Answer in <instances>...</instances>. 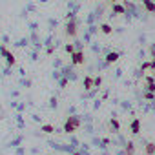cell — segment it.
Listing matches in <instances>:
<instances>
[{"mask_svg": "<svg viewBox=\"0 0 155 155\" xmlns=\"http://www.w3.org/2000/svg\"><path fill=\"white\" fill-rule=\"evenodd\" d=\"M79 126H81V119L79 117H68V120L64 122V131L66 133H73V131H77Z\"/></svg>", "mask_w": 155, "mask_h": 155, "instance_id": "6da1fadb", "label": "cell"}, {"mask_svg": "<svg viewBox=\"0 0 155 155\" xmlns=\"http://www.w3.org/2000/svg\"><path fill=\"white\" fill-rule=\"evenodd\" d=\"M66 35H68V37H77V20H75V18H68Z\"/></svg>", "mask_w": 155, "mask_h": 155, "instance_id": "7a4b0ae2", "label": "cell"}, {"mask_svg": "<svg viewBox=\"0 0 155 155\" xmlns=\"http://www.w3.org/2000/svg\"><path fill=\"white\" fill-rule=\"evenodd\" d=\"M71 64H75V66L84 64V53H82V49H77L75 53H71Z\"/></svg>", "mask_w": 155, "mask_h": 155, "instance_id": "3957f363", "label": "cell"}, {"mask_svg": "<svg viewBox=\"0 0 155 155\" xmlns=\"http://www.w3.org/2000/svg\"><path fill=\"white\" fill-rule=\"evenodd\" d=\"M0 53H2V57L6 58L8 66H13V64H15V55H13V53H9L6 46H0Z\"/></svg>", "mask_w": 155, "mask_h": 155, "instance_id": "277c9868", "label": "cell"}, {"mask_svg": "<svg viewBox=\"0 0 155 155\" xmlns=\"http://www.w3.org/2000/svg\"><path fill=\"white\" fill-rule=\"evenodd\" d=\"M111 11H113V15H126V6L115 2V4L111 6Z\"/></svg>", "mask_w": 155, "mask_h": 155, "instance_id": "5b68a950", "label": "cell"}, {"mask_svg": "<svg viewBox=\"0 0 155 155\" xmlns=\"http://www.w3.org/2000/svg\"><path fill=\"white\" fill-rule=\"evenodd\" d=\"M119 57H120L119 51H111V53H108V55H106V64H113V62H117Z\"/></svg>", "mask_w": 155, "mask_h": 155, "instance_id": "8992f818", "label": "cell"}, {"mask_svg": "<svg viewBox=\"0 0 155 155\" xmlns=\"http://www.w3.org/2000/svg\"><path fill=\"white\" fill-rule=\"evenodd\" d=\"M131 133L133 135L140 133V119H133V122H131Z\"/></svg>", "mask_w": 155, "mask_h": 155, "instance_id": "52a82bcc", "label": "cell"}, {"mask_svg": "<svg viewBox=\"0 0 155 155\" xmlns=\"http://www.w3.org/2000/svg\"><path fill=\"white\" fill-rule=\"evenodd\" d=\"M142 4H144V9L146 11L155 13V2H153V0H142Z\"/></svg>", "mask_w": 155, "mask_h": 155, "instance_id": "ba28073f", "label": "cell"}, {"mask_svg": "<svg viewBox=\"0 0 155 155\" xmlns=\"http://www.w3.org/2000/svg\"><path fill=\"white\" fill-rule=\"evenodd\" d=\"M144 151H146V155H155V142H148Z\"/></svg>", "mask_w": 155, "mask_h": 155, "instance_id": "9c48e42d", "label": "cell"}, {"mask_svg": "<svg viewBox=\"0 0 155 155\" xmlns=\"http://www.w3.org/2000/svg\"><path fill=\"white\" fill-rule=\"evenodd\" d=\"M146 84H148V91H155V81L151 79V77H146Z\"/></svg>", "mask_w": 155, "mask_h": 155, "instance_id": "30bf717a", "label": "cell"}, {"mask_svg": "<svg viewBox=\"0 0 155 155\" xmlns=\"http://www.w3.org/2000/svg\"><path fill=\"white\" fill-rule=\"evenodd\" d=\"M84 88H86V90H91V88H93V79H91L90 75L84 77Z\"/></svg>", "mask_w": 155, "mask_h": 155, "instance_id": "8fae6325", "label": "cell"}, {"mask_svg": "<svg viewBox=\"0 0 155 155\" xmlns=\"http://www.w3.org/2000/svg\"><path fill=\"white\" fill-rule=\"evenodd\" d=\"M101 31H102L104 35H110V33L113 31V28H111L110 24H101Z\"/></svg>", "mask_w": 155, "mask_h": 155, "instance_id": "7c38bea8", "label": "cell"}, {"mask_svg": "<svg viewBox=\"0 0 155 155\" xmlns=\"http://www.w3.org/2000/svg\"><path fill=\"white\" fill-rule=\"evenodd\" d=\"M110 128H111V131H119V128H120L119 120H117V119H111V120H110Z\"/></svg>", "mask_w": 155, "mask_h": 155, "instance_id": "4fadbf2b", "label": "cell"}, {"mask_svg": "<svg viewBox=\"0 0 155 155\" xmlns=\"http://www.w3.org/2000/svg\"><path fill=\"white\" fill-rule=\"evenodd\" d=\"M40 130H42L44 133H53V131H55V128H53L51 124H42V128H40Z\"/></svg>", "mask_w": 155, "mask_h": 155, "instance_id": "5bb4252c", "label": "cell"}, {"mask_svg": "<svg viewBox=\"0 0 155 155\" xmlns=\"http://www.w3.org/2000/svg\"><path fill=\"white\" fill-rule=\"evenodd\" d=\"M126 153H128V155H133V153H135V144H133V142H128V144H126Z\"/></svg>", "mask_w": 155, "mask_h": 155, "instance_id": "9a60e30c", "label": "cell"}, {"mask_svg": "<svg viewBox=\"0 0 155 155\" xmlns=\"http://www.w3.org/2000/svg\"><path fill=\"white\" fill-rule=\"evenodd\" d=\"M102 84V77H95V79H93V88H99Z\"/></svg>", "mask_w": 155, "mask_h": 155, "instance_id": "2e32d148", "label": "cell"}, {"mask_svg": "<svg viewBox=\"0 0 155 155\" xmlns=\"http://www.w3.org/2000/svg\"><path fill=\"white\" fill-rule=\"evenodd\" d=\"M75 51H77V49H75V46H73V44H66V53H69V55H71V53H75Z\"/></svg>", "mask_w": 155, "mask_h": 155, "instance_id": "e0dca14e", "label": "cell"}, {"mask_svg": "<svg viewBox=\"0 0 155 155\" xmlns=\"http://www.w3.org/2000/svg\"><path fill=\"white\" fill-rule=\"evenodd\" d=\"M144 99H148V101H153V99H155L153 91H146V93H144Z\"/></svg>", "mask_w": 155, "mask_h": 155, "instance_id": "ac0fdd59", "label": "cell"}, {"mask_svg": "<svg viewBox=\"0 0 155 155\" xmlns=\"http://www.w3.org/2000/svg\"><path fill=\"white\" fill-rule=\"evenodd\" d=\"M151 66V62H142V66H140V69H148Z\"/></svg>", "mask_w": 155, "mask_h": 155, "instance_id": "d6986e66", "label": "cell"}, {"mask_svg": "<svg viewBox=\"0 0 155 155\" xmlns=\"http://www.w3.org/2000/svg\"><path fill=\"white\" fill-rule=\"evenodd\" d=\"M66 84H68V79H62L60 81V88H66Z\"/></svg>", "mask_w": 155, "mask_h": 155, "instance_id": "ffe728a7", "label": "cell"}, {"mask_svg": "<svg viewBox=\"0 0 155 155\" xmlns=\"http://www.w3.org/2000/svg\"><path fill=\"white\" fill-rule=\"evenodd\" d=\"M151 55H153V58H155V46H151Z\"/></svg>", "mask_w": 155, "mask_h": 155, "instance_id": "44dd1931", "label": "cell"}, {"mask_svg": "<svg viewBox=\"0 0 155 155\" xmlns=\"http://www.w3.org/2000/svg\"><path fill=\"white\" fill-rule=\"evenodd\" d=\"M150 68H151V69L155 71V58H153V62H151V66H150Z\"/></svg>", "mask_w": 155, "mask_h": 155, "instance_id": "7402d4cb", "label": "cell"}, {"mask_svg": "<svg viewBox=\"0 0 155 155\" xmlns=\"http://www.w3.org/2000/svg\"><path fill=\"white\" fill-rule=\"evenodd\" d=\"M108 2H110V4H115V2H117V0H108Z\"/></svg>", "mask_w": 155, "mask_h": 155, "instance_id": "603a6c76", "label": "cell"}]
</instances>
